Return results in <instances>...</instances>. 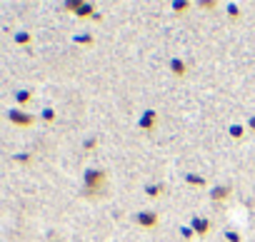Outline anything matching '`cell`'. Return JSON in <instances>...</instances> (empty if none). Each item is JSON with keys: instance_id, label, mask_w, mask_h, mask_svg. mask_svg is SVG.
I'll list each match as a JSON object with an SVG mask.
<instances>
[{"instance_id": "cell-20", "label": "cell", "mask_w": 255, "mask_h": 242, "mask_svg": "<svg viewBox=\"0 0 255 242\" xmlns=\"http://www.w3.org/2000/svg\"><path fill=\"white\" fill-rule=\"evenodd\" d=\"M180 232H183V237H185V240H190V237L195 235V232H193V227H183Z\"/></svg>"}, {"instance_id": "cell-18", "label": "cell", "mask_w": 255, "mask_h": 242, "mask_svg": "<svg viewBox=\"0 0 255 242\" xmlns=\"http://www.w3.org/2000/svg\"><path fill=\"white\" fill-rule=\"evenodd\" d=\"M75 43H83V45H90V43H93V38H90V35H78V38H75Z\"/></svg>"}, {"instance_id": "cell-19", "label": "cell", "mask_w": 255, "mask_h": 242, "mask_svg": "<svg viewBox=\"0 0 255 242\" xmlns=\"http://www.w3.org/2000/svg\"><path fill=\"white\" fill-rule=\"evenodd\" d=\"M225 237H228V242H240V235H235L233 230H228V232H225Z\"/></svg>"}, {"instance_id": "cell-16", "label": "cell", "mask_w": 255, "mask_h": 242, "mask_svg": "<svg viewBox=\"0 0 255 242\" xmlns=\"http://www.w3.org/2000/svg\"><path fill=\"white\" fill-rule=\"evenodd\" d=\"M228 15L235 20V18H240V8L238 5H228Z\"/></svg>"}, {"instance_id": "cell-3", "label": "cell", "mask_w": 255, "mask_h": 242, "mask_svg": "<svg viewBox=\"0 0 255 242\" xmlns=\"http://www.w3.org/2000/svg\"><path fill=\"white\" fill-rule=\"evenodd\" d=\"M158 212H153V210H143V212H138L135 215V225L138 227H145V230H153V227H158Z\"/></svg>"}, {"instance_id": "cell-6", "label": "cell", "mask_w": 255, "mask_h": 242, "mask_svg": "<svg viewBox=\"0 0 255 242\" xmlns=\"http://www.w3.org/2000/svg\"><path fill=\"white\" fill-rule=\"evenodd\" d=\"M230 192H233V190H230L228 185H220V187H215V190L210 192V200H213V202H223V200L230 197Z\"/></svg>"}, {"instance_id": "cell-5", "label": "cell", "mask_w": 255, "mask_h": 242, "mask_svg": "<svg viewBox=\"0 0 255 242\" xmlns=\"http://www.w3.org/2000/svg\"><path fill=\"white\" fill-rule=\"evenodd\" d=\"M190 227H193V232H195V235L205 237V235L210 232V220H208V217H195Z\"/></svg>"}, {"instance_id": "cell-2", "label": "cell", "mask_w": 255, "mask_h": 242, "mask_svg": "<svg viewBox=\"0 0 255 242\" xmlns=\"http://www.w3.org/2000/svg\"><path fill=\"white\" fill-rule=\"evenodd\" d=\"M8 120L18 128H30L35 123V117L30 112H23V110H8Z\"/></svg>"}, {"instance_id": "cell-8", "label": "cell", "mask_w": 255, "mask_h": 242, "mask_svg": "<svg viewBox=\"0 0 255 242\" xmlns=\"http://www.w3.org/2000/svg\"><path fill=\"white\" fill-rule=\"evenodd\" d=\"M170 73H173L175 78H183V75L188 73V68H185V63H183L180 58H173V60H170Z\"/></svg>"}, {"instance_id": "cell-17", "label": "cell", "mask_w": 255, "mask_h": 242, "mask_svg": "<svg viewBox=\"0 0 255 242\" xmlns=\"http://www.w3.org/2000/svg\"><path fill=\"white\" fill-rule=\"evenodd\" d=\"M80 3H83V0H70V3H65V10H73V13H75Z\"/></svg>"}, {"instance_id": "cell-23", "label": "cell", "mask_w": 255, "mask_h": 242, "mask_svg": "<svg viewBox=\"0 0 255 242\" xmlns=\"http://www.w3.org/2000/svg\"><path fill=\"white\" fill-rule=\"evenodd\" d=\"M15 160H18V162H28V160H30V155H15Z\"/></svg>"}, {"instance_id": "cell-12", "label": "cell", "mask_w": 255, "mask_h": 242, "mask_svg": "<svg viewBox=\"0 0 255 242\" xmlns=\"http://www.w3.org/2000/svg\"><path fill=\"white\" fill-rule=\"evenodd\" d=\"M228 133H230V138L240 140V138L245 135V128H243V125H230V130H228Z\"/></svg>"}, {"instance_id": "cell-7", "label": "cell", "mask_w": 255, "mask_h": 242, "mask_svg": "<svg viewBox=\"0 0 255 242\" xmlns=\"http://www.w3.org/2000/svg\"><path fill=\"white\" fill-rule=\"evenodd\" d=\"M78 18H95V5L93 3H80L78 10H75Z\"/></svg>"}, {"instance_id": "cell-13", "label": "cell", "mask_w": 255, "mask_h": 242, "mask_svg": "<svg viewBox=\"0 0 255 242\" xmlns=\"http://www.w3.org/2000/svg\"><path fill=\"white\" fill-rule=\"evenodd\" d=\"M188 8H190L188 0H175V3H173V10H175V13H185Z\"/></svg>"}, {"instance_id": "cell-15", "label": "cell", "mask_w": 255, "mask_h": 242, "mask_svg": "<svg viewBox=\"0 0 255 242\" xmlns=\"http://www.w3.org/2000/svg\"><path fill=\"white\" fill-rule=\"evenodd\" d=\"M40 117L45 120V123H53V120H55V110H50V107H45V110L40 112Z\"/></svg>"}, {"instance_id": "cell-10", "label": "cell", "mask_w": 255, "mask_h": 242, "mask_svg": "<svg viewBox=\"0 0 255 242\" xmlns=\"http://www.w3.org/2000/svg\"><path fill=\"white\" fill-rule=\"evenodd\" d=\"M185 182L193 185V187H205V180L200 175H185Z\"/></svg>"}, {"instance_id": "cell-11", "label": "cell", "mask_w": 255, "mask_h": 242, "mask_svg": "<svg viewBox=\"0 0 255 242\" xmlns=\"http://www.w3.org/2000/svg\"><path fill=\"white\" fill-rule=\"evenodd\" d=\"M163 190H165V185H148L145 187V195L148 197H158V195H163Z\"/></svg>"}, {"instance_id": "cell-21", "label": "cell", "mask_w": 255, "mask_h": 242, "mask_svg": "<svg viewBox=\"0 0 255 242\" xmlns=\"http://www.w3.org/2000/svg\"><path fill=\"white\" fill-rule=\"evenodd\" d=\"M215 5H218V3H210V0H203V3H198V8H208V10L215 8Z\"/></svg>"}, {"instance_id": "cell-24", "label": "cell", "mask_w": 255, "mask_h": 242, "mask_svg": "<svg viewBox=\"0 0 255 242\" xmlns=\"http://www.w3.org/2000/svg\"><path fill=\"white\" fill-rule=\"evenodd\" d=\"M248 128H250V130H253V133H255V115H253V117H250V120H248Z\"/></svg>"}, {"instance_id": "cell-9", "label": "cell", "mask_w": 255, "mask_h": 242, "mask_svg": "<svg viewBox=\"0 0 255 242\" xmlns=\"http://www.w3.org/2000/svg\"><path fill=\"white\" fill-rule=\"evenodd\" d=\"M15 100H18V105H28L33 100V95H30V90H18L15 92Z\"/></svg>"}, {"instance_id": "cell-14", "label": "cell", "mask_w": 255, "mask_h": 242, "mask_svg": "<svg viewBox=\"0 0 255 242\" xmlns=\"http://www.w3.org/2000/svg\"><path fill=\"white\" fill-rule=\"evenodd\" d=\"M30 40H33L30 33H18V35H15V43H18V45H28Z\"/></svg>"}, {"instance_id": "cell-22", "label": "cell", "mask_w": 255, "mask_h": 242, "mask_svg": "<svg viewBox=\"0 0 255 242\" xmlns=\"http://www.w3.org/2000/svg\"><path fill=\"white\" fill-rule=\"evenodd\" d=\"M95 145H98V140H95V138H90V140H85V150H93Z\"/></svg>"}, {"instance_id": "cell-4", "label": "cell", "mask_w": 255, "mask_h": 242, "mask_svg": "<svg viewBox=\"0 0 255 242\" xmlns=\"http://www.w3.org/2000/svg\"><path fill=\"white\" fill-rule=\"evenodd\" d=\"M155 123H158V112H155V110H145L143 117L138 120V128H140V130H153Z\"/></svg>"}, {"instance_id": "cell-1", "label": "cell", "mask_w": 255, "mask_h": 242, "mask_svg": "<svg viewBox=\"0 0 255 242\" xmlns=\"http://www.w3.org/2000/svg\"><path fill=\"white\" fill-rule=\"evenodd\" d=\"M105 187V172L103 170H88L85 172V192L88 195H95Z\"/></svg>"}]
</instances>
